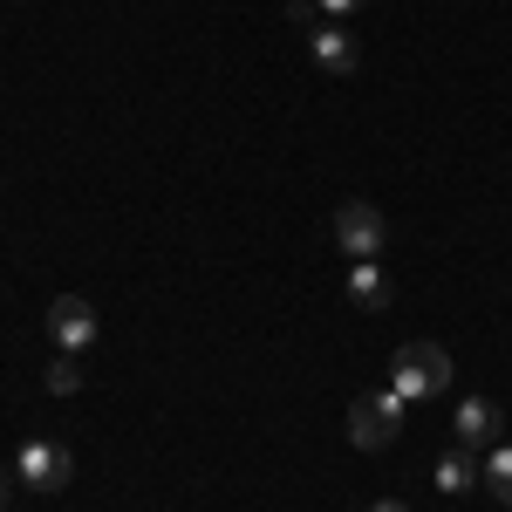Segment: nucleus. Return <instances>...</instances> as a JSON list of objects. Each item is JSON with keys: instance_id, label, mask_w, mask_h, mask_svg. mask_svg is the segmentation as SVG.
I'll use <instances>...</instances> for the list:
<instances>
[{"instance_id": "nucleus-6", "label": "nucleus", "mask_w": 512, "mask_h": 512, "mask_svg": "<svg viewBox=\"0 0 512 512\" xmlns=\"http://www.w3.org/2000/svg\"><path fill=\"white\" fill-rule=\"evenodd\" d=\"M308 55H315L321 76H355V62H362L355 41L342 35V28H315V35H308Z\"/></svg>"}, {"instance_id": "nucleus-5", "label": "nucleus", "mask_w": 512, "mask_h": 512, "mask_svg": "<svg viewBox=\"0 0 512 512\" xmlns=\"http://www.w3.org/2000/svg\"><path fill=\"white\" fill-rule=\"evenodd\" d=\"M48 335H55L62 355H82L96 342V308H89L82 294H55V301H48Z\"/></svg>"}, {"instance_id": "nucleus-10", "label": "nucleus", "mask_w": 512, "mask_h": 512, "mask_svg": "<svg viewBox=\"0 0 512 512\" xmlns=\"http://www.w3.org/2000/svg\"><path fill=\"white\" fill-rule=\"evenodd\" d=\"M485 485H492V499H499V506H512V444H499V451H492Z\"/></svg>"}, {"instance_id": "nucleus-12", "label": "nucleus", "mask_w": 512, "mask_h": 512, "mask_svg": "<svg viewBox=\"0 0 512 512\" xmlns=\"http://www.w3.org/2000/svg\"><path fill=\"white\" fill-rule=\"evenodd\" d=\"M315 7H328V14H355L362 0H315Z\"/></svg>"}, {"instance_id": "nucleus-2", "label": "nucleus", "mask_w": 512, "mask_h": 512, "mask_svg": "<svg viewBox=\"0 0 512 512\" xmlns=\"http://www.w3.org/2000/svg\"><path fill=\"white\" fill-rule=\"evenodd\" d=\"M403 410H410V396H403V390L355 396V403H349V444H355V451H383V444L403 431Z\"/></svg>"}, {"instance_id": "nucleus-1", "label": "nucleus", "mask_w": 512, "mask_h": 512, "mask_svg": "<svg viewBox=\"0 0 512 512\" xmlns=\"http://www.w3.org/2000/svg\"><path fill=\"white\" fill-rule=\"evenodd\" d=\"M451 349L444 342H403L396 349V362H390V390H403L410 403H431V396H444L451 390Z\"/></svg>"}, {"instance_id": "nucleus-14", "label": "nucleus", "mask_w": 512, "mask_h": 512, "mask_svg": "<svg viewBox=\"0 0 512 512\" xmlns=\"http://www.w3.org/2000/svg\"><path fill=\"white\" fill-rule=\"evenodd\" d=\"M369 512H410V506H403V499H376Z\"/></svg>"}, {"instance_id": "nucleus-13", "label": "nucleus", "mask_w": 512, "mask_h": 512, "mask_svg": "<svg viewBox=\"0 0 512 512\" xmlns=\"http://www.w3.org/2000/svg\"><path fill=\"white\" fill-rule=\"evenodd\" d=\"M14 485H21V478H14V472H0V512H7V492H14Z\"/></svg>"}, {"instance_id": "nucleus-11", "label": "nucleus", "mask_w": 512, "mask_h": 512, "mask_svg": "<svg viewBox=\"0 0 512 512\" xmlns=\"http://www.w3.org/2000/svg\"><path fill=\"white\" fill-rule=\"evenodd\" d=\"M48 390H55V396H76L82 390V355H55V362H48Z\"/></svg>"}, {"instance_id": "nucleus-7", "label": "nucleus", "mask_w": 512, "mask_h": 512, "mask_svg": "<svg viewBox=\"0 0 512 512\" xmlns=\"http://www.w3.org/2000/svg\"><path fill=\"white\" fill-rule=\"evenodd\" d=\"M349 301L362 315H383V308H390V280H383L376 260H349Z\"/></svg>"}, {"instance_id": "nucleus-9", "label": "nucleus", "mask_w": 512, "mask_h": 512, "mask_svg": "<svg viewBox=\"0 0 512 512\" xmlns=\"http://www.w3.org/2000/svg\"><path fill=\"white\" fill-rule=\"evenodd\" d=\"M437 492H472L478 485V465L465 458V451H451V458H437V478H431Z\"/></svg>"}, {"instance_id": "nucleus-3", "label": "nucleus", "mask_w": 512, "mask_h": 512, "mask_svg": "<svg viewBox=\"0 0 512 512\" xmlns=\"http://www.w3.org/2000/svg\"><path fill=\"white\" fill-rule=\"evenodd\" d=\"M335 246H342L349 260H376V253L390 246V219H383V205H369V198L335 205Z\"/></svg>"}, {"instance_id": "nucleus-4", "label": "nucleus", "mask_w": 512, "mask_h": 512, "mask_svg": "<svg viewBox=\"0 0 512 512\" xmlns=\"http://www.w3.org/2000/svg\"><path fill=\"white\" fill-rule=\"evenodd\" d=\"M14 478H21L28 492H62V485L76 478V458H69V444H55V437H28V444L14 451Z\"/></svg>"}, {"instance_id": "nucleus-8", "label": "nucleus", "mask_w": 512, "mask_h": 512, "mask_svg": "<svg viewBox=\"0 0 512 512\" xmlns=\"http://www.w3.org/2000/svg\"><path fill=\"white\" fill-rule=\"evenodd\" d=\"M499 424H506V417H499L492 396H465V403H458V444H485V437H499Z\"/></svg>"}]
</instances>
